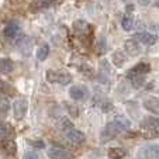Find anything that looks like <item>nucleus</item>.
Returning a JSON list of instances; mask_svg holds the SVG:
<instances>
[{
	"mask_svg": "<svg viewBox=\"0 0 159 159\" xmlns=\"http://www.w3.org/2000/svg\"><path fill=\"white\" fill-rule=\"evenodd\" d=\"M73 28H75V31L78 34H80V35H84V34H87V31H90V25L87 24L86 21H83V20L75 21Z\"/></svg>",
	"mask_w": 159,
	"mask_h": 159,
	"instance_id": "20",
	"label": "nucleus"
},
{
	"mask_svg": "<svg viewBox=\"0 0 159 159\" xmlns=\"http://www.w3.org/2000/svg\"><path fill=\"white\" fill-rule=\"evenodd\" d=\"M141 127L145 129H149V128H156V127H159V117H147L142 120L141 123Z\"/></svg>",
	"mask_w": 159,
	"mask_h": 159,
	"instance_id": "19",
	"label": "nucleus"
},
{
	"mask_svg": "<svg viewBox=\"0 0 159 159\" xmlns=\"http://www.w3.org/2000/svg\"><path fill=\"white\" fill-rule=\"evenodd\" d=\"M141 153L144 159H159V145L151 144L141 149Z\"/></svg>",
	"mask_w": 159,
	"mask_h": 159,
	"instance_id": "12",
	"label": "nucleus"
},
{
	"mask_svg": "<svg viewBox=\"0 0 159 159\" xmlns=\"http://www.w3.org/2000/svg\"><path fill=\"white\" fill-rule=\"evenodd\" d=\"M16 45H17L18 48H20L21 52H24V54H28L33 47V41H31L30 37H18L16 39Z\"/></svg>",
	"mask_w": 159,
	"mask_h": 159,
	"instance_id": "13",
	"label": "nucleus"
},
{
	"mask_svg": "<svg viewBox=\"0 0 159 159\" xmlns=\"http://www.w3.org/2000/svg\"><path fill=\"white\" fill-rule=\"evenodd\" d=\"M45 78L49 83H55V84H61V86H66L72 82V76L70 73H68L66 70H55V69H49L45 73Z\"/></svg>",
	"mask_w": 159,
	"mask_h": 159,
	"instance_id": "3",
	"label": "nucleus"
},
{
	"mask_svg": "<svg viewBox=\"0 0 159 159\" xmlns=\"http://www.w3.org/2000/svg\"><path fill=\"white\" fill-rule=\"evenodd\" d=\"M96 49H97V54L102 55L106 52V49H107V44H106V38H99V41H97V45H96Z\"/></svg>",
	"mask_w": 159,
	"mask_h": 159,
	"instance_id": "26",
	"label": "nucleus"
},
{
	"mask_svg": "<svg viewBox=\"0 0 159 159\" xmlns=\"http://www.w3.org/2000/svg\"><path fill=\"white\" fill-rule=\"evenodd\" d=\"M63 134H65V138L68 139L70 144H75V145L83 144L84 139H86V137H84L83 132H82L80 129L75 128V127H72V128H69V129H66Z\"/></svg>",
	"mask_w": 159,
	"mask_h": 159,
	"instance_id": "5",
	"label": "nucleus"
},
{
	"mask_svg": "<svg viewBox=\"0 0 159 159\" xmlns=\"http://www.w3.org/2000/svg\"><path fill=\"white\" fill-rule=\"evenodd\" d=\"M129 127H131V123L127 118H116V120L110 121L102 131V141L113 139L121 132L128 131Z\"/></svg>",
	"mask_w": 159,
	"mask_h": 159,
	"instance_id": "2",
	"label": "nucleus"
},
{
	"mask_svg": "<svg viewBox=\"0 0 159 159\" xmlns=\"http://www.w3.org/2000/svg\"><path fill=\"white\" fill-rule=\"evenodd\" d=\"M121 27L125 31H131L134 28V18H132L131 14H125L121 18Z\"/></svg>",
	"mask_w": 159,
	"mask_h": 159,
	"instance_id": "21",
	"label": "nucleus"
},
{
	"mask_svg": "<svg viewBox=\"0 0 159 159\" xmlns=\"http://www.w3.org/2000/svg\"><path fill=\"white\" fill-rule=\"evenodd\" d=\"M108 158L110 159H124L127 156V149L121 147H113L108 149Z\"/></svg>",
	"mask_w": 159,
	"mask_h": 159,
	"instance_id": "15",
	"label": "nucleus"
},
{
	"mask_svg": "<svg viewBox=\"0 0 159 159\" xmlns=\"http://www.w3.org/2000/svg\"><path fill=\"white\" fill-rule=\"evenodd\" d=\"M48 55H49V45L44 44V45H41V47L38 48V51H37V59L45 61L47 58H48Z\"/></svg>",
	"mask_w": 159,
	"mask_h": 159,
	"instance_id": "22",
	"label": "nucleus"
},
{
	"mask_svg": "<svg viewBox=\"0 0 159 159\" xmlns=\"http://www.w3.org/2000/svg\"><path fill=\"white\" fill-rule=\"evenodd\" d=\"M69 96L70 99H73L75 102H82V100H86L89 96V90L87 87L80 86V84H75L69 89Z\"/></svg>",
	"mask_w": 159,
	"mask_h": 159,
	"instance_id": "7",
	"label": "nucleus"
},
{
	"mask_svg": "<svg viewBox=\"0 0 159 159\" xmlns=\"http://www.w3.org/2000/svg\"><path fill=\"white\" fill-rule=\"evenodd\" d=\"M0 151L3 153H6V155L11 156L16 153L17 147H16V144L13 141H3V142H0Z\"/></svg>",
	"mask_w": 159,
	"mask_h": 159,
	"instance_id": "16",
	"label": "nucleus"
},
{
	"mask_svg": "<svg viewBox=\"0 0 159 159\" xmlns=\"http://www.w3.org/2000/svg\"><path fill=\"white\" fill-rule=\"evenodd\" d=\"M23 159H39V155L37 152H34V151H27L24 153V156H23Z\"/></svg>",
	"mask_w": 159,
	"mask_h": 159,
	"instance_id": "30",
	"label": "nucleus"
},
{
	"mask_svg": "<svg viewBox=\"0 0 159 159\" xmlns=\"http://www.w3.org/2000/svg\"><path fill=\"white\" fill-rule=\"evenodd\" d=\"M142 106L147 111H149L151 114L153 116H159V97H147V99L142 102Z\"/></svg>",
	"mask_w": 159,
	"mask_h": 159,
	"instance_id": "10",
	"label": "nucleus"
},
{
	"mask_svg": "<svg viewBox=\"0 0 159 159\" xmlns=\"http://www.w3.org/2000/svg\"><path fill=\"white\" fill-rule=\"evenodd\" d=\"M151 72V66L148 62H139L137 65H134L131 69L127 70V80L131 83L132 87L139 89L141 86H144L145 83V76Z\"/></svg>",
	"mask_w": 159,
	"mask_h": 159,
	"instance_id": "1",
	"label": "nucleus"
},
{
	"mask_svg": "<svg viewBox=\"0 0 159 159\" xmlns=\"http://www.w3.org/2000/svg\"><path fill=\"white\" fill-rule=\"evenodd\" d=\"M47 152L51 159H73V155L69 151L61 147H49Z\"/></svg>",
	"mask_w": 159,
	"mask_h": 159,
	"instance_id": "8",
	"label": "nucleus"
},
{
	"mask_svg": "<svg viewBox=\"0 0 159 159\" xmlns=\"http://www.w3.org/2000/svg\"><path fill=\"white\" fill-rule=\"evenodd\" d=\"M55 124H57V128L61 129V131H63V132H65L66 129H69L73 127L72 121H70L68 117H63V116L62 117H58L57 121H55Z\"/></svg>",
	"mask_w": 159,
	"mask_h": 159,
	"instance_id": "17",
	"label": "nucleus"
},
{
	"mask_svg": "<svg viewBox=\"0 0 159 159\" xmlns=\"http://www.w3.org/2000/svg\"><path fill=\"white\" fill-rule=\"evenodd\" d=\"M138 2L142 4V6H147V4H149L151 2H152V0H138Z\"/></svg>",
	"mask_w": 159,
	"mask_h": 159,
	"instance_id": "31",
	"label": "nucleus"
},
{
	"mask_svg": "<svg viewBox=\"0 0 159 159\" xmlns=\"http://www.w3.org/2000/svg\"><path fill=\"white\" fill-rule=\"evenodd\" d=\"M28 110V102L24 99V97H18V99L14 100L13 103V116H14L16 120H23L27 114Z\"/></svg>",
	"mask_w": 159,
	"mask_h": 159,
	"instance_id": "4",
	"label": "nucleus"
},
{
	"mask_svg": "<svg viewBox=\"0 0 159 159\" xmlns=\"http://www.w3.org/2000/svg\"><path fill=\"white\" fill-rule=\"evenodd\" d=\"M155 6L159 7V0H155Z\"/></svg>",
	"mask_w": 159,
	"mask_h": 159,
	"instance_id": "32",
	"label": "nucleus"
},
{
	"mask_svg": "<svg viewBox=\"0 0 159 159\" xmlns=\"http://www.w3.org/2000/svg\"><path fill=\"white\" fill-rule=\"evenodd\" d=\"M111 61H113V63H114L117 68H121V66L124 65V63L127 62V55L124 51H121V49H118V51L113 52V55H111Z\"/></svg>",
	"mask_w": 159,
	"mask_h": 159,
	"instance_id": "14",
	"label": "nucleus"
},
{
	"mask_svg": "<svg viewBox=\"0 0 159 159\" xmlns=\"http://www.w3.org/2000/svg\"><path fill=\"white\" fill-rule=\"evenodd\" d=\"M124 49L129 57H137V55L141 54V44L135 38H129L124 44Z\"/></svg>",
	"mask_w": 159,
	"mask_h": 159,
	"instance_id": "11",
	"label": "nucleus"
},
{
	"mask_svg": "<svg viewBox=\"0 0 159 159\" xmlns=\"http://www.w3.org/2000/svg\"><path fill=\"white\" fill-rule=\"evenodd\" d=\"M20 34H21V27L17 21H10L3 30V37H6L7 39H17L20 37Z\"/></svg>",
	"mask_w": 159,
	"mask_h": 159,
	"instance_id": "6",
	"label": "nucleus"
},
{
	"mask_svg": "<svg viewBox=\"0 0 159 159\" xmlns=\"http://www.w3.org/2000/svg\"><path fill=\"white\" fill-rule=\"evenodd\" d=\"M65 107L66 110H68V113H69L72 117H78L79 116V108L76 104H70V103H65Z\"/></svg>",
	"mask_w": 159,
	"mask_h": 159,
	"instance_id": "28",
	"label": "nucleus"
},
{
	"mask_svg": "<svg viewBox=\"0 0 159 159\" xmlns=\"http://www.w3.org/2000/svg\"><path fill=\"white\" fill-rule=\"evenodd\" d=\"M144 137L145 138H159V127H156V128L145 129Z\"/></svg>",
	"mask_w": 159,
	"mask_h": 159,
	"instance_id": "27",
	"label": "nucleus"
},
{
	"mask_svg": "<svg viewBox=\"0 0 159 159\" xmlns=\"http://www.w3.org/2000/svg\"><path fill=\"white\" fill-rule=\"evenodd\" d=\"M14 69V63H13L11 59H7V58H3L0 59V73H10Z\"/></svg>",
	"mask_w": 159,
	"mask_h": 159,
	"instance_id": "18",
	"label": "nucleus"
},
{
	"mask_svg": "<svg viewBox=\"0 0 159 159\" xmlns=\"http://www.w3.org/2000/svg\"><path fill=\"white\" fill-rule=\"evenodd\" d=\"M10 110V103L3 94L0 93V116H7Z\"/></svg>",
	"mask_w": 159,
	"mask_h": 159,
	"instance_id": "23",
	"label": "nucleus"
},
{
	"mask_svg": "<svg viewBox=\"0 0 159 159\" xmlns=\"http://www.w3.org/2000/svg\"><path fill=\"white\" fill-rule=\"evenodd\" d=\"M132 38H135L141 45H147V47H151L153 45L156 41H158V37L152 33H148V31H141V33H137Z\"/></svg>",
	"mask_w": 159,
	"mask_h": 159,
	"instance_id": "9",
	"label": "nucleus"
},
{
	"mask_svg": "<svg viewBox=\"0 0 159 159\" xmlns=\"http://www.w3.org/2000/svg\"><path fill=\"white\" fill-rule=\"evenodd\" d=\"M28 144L33 145L34 148H38V149L45 148V142L42 141V139H28Z\"/></svg>",
	"mask_w": 159,
	"mask_h": 159,
	"instance_id": "29",
	"label": "nucleus"
},
{
	"mask_svg": "<svg viewBox=\"0 0 159 159\" xmlns=\"http://www.w3.org/2000/svg\"><path fill=\"white\" fill-rule=\"evenodd\" d=\"M10 131H11V129H10V125H9V124L0 120V139L6 138L7 135L10 134Z\"/></svg>",
	"mask_w": 159,
	"mask_h": 159,
	"instance_id": "25",
	"label": "nucleus"
},
{
	"mask_svg": "<svg viewBox=\"0 0 159 159\" xmlns=\"http://www.w3.org/2000/svg\"><path fill=\"white\" fill-rule=\"evenodd\" d=\"M55 0H37L34 3V10H44V9H48L54 4Z\"/></svg>",
	"mask_w": 159,
	"mask_h": 159,
	"instance_id": "24",
	"label": "nucleus"
}]
</instances>
